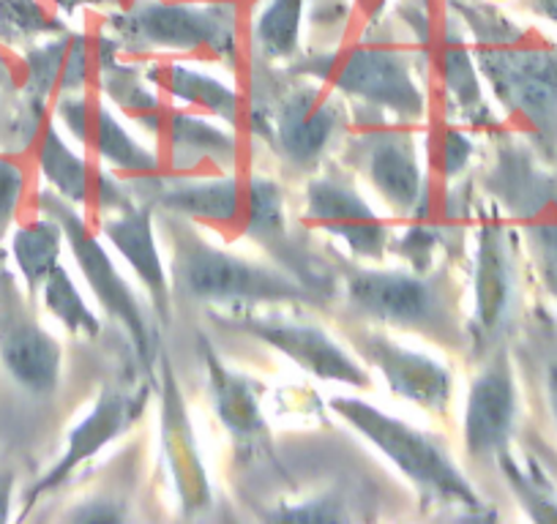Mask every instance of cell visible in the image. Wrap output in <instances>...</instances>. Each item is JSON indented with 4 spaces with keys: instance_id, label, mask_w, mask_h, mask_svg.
Returning <instances> with one entry per match:
<instances>
[{
    "instance_id": "obj_1",
    "label": "cell",
    "mask_w": 557,
    "mask_h": 524,
    "mask_svg": "<svg viewBox=\"0 0 557 524\" xmlns=\"http://www.w3.org/2000/svg\"><path fill=\"white\" fill-rule=\"evenodd\" d=\"M162 229L168 238V271L173 292L197 303L213 307H244V303L320 301L312 287L293 279L285 271L268 269L260 262L211 246L189 219L162 213Z\"/></svg>"
},
{
    "instance_id": "obj_2",
    "label": "cell",
    "mask_w": 557,
    "mask_h": 524,
    "mask_svg": "<svg viewBox=\"0 0 557 524\" xmlns=\"http://www.w3.org/2000/svg\"><path fill=\"white\" fill-rule=\"evenodd\" d=\"M345 301L352 317L426 336L441 347H462L457 292L448 269L396 271L345 265Z\"/></svg>"
},
{
    "instance_id": "obj_3",
    "label": "cell",
    "mask_w": 557,
    "mask_h": 524,
    "mask_svg": "<svg viewBox=\"0 0 557 524\" xmlns=\"http://www.w3.org/2000/svg\"><path fill=\"white\" fill-rule=\"evenodd\" d=\"M454 9L468 20L479 41L475 61L500 104L522 115L541 135H557L555 47L524 45L519 30L486 7H465L462 0H454Z\"/></svg>"
},
{
    "instance_id": "obj_4",
    "label": "cell",
    "mask_w": 557,
    "mask_h": 524,
    "mask_svg": "<svg viewBox=\"0 0 557 524\" xmlns=\"http://www.w3.org/2000/svg\"><path fill=\"white\" fill-rule=\"evenodd\" d=\"M117 50L202 52L233 58L238 52V3L233 0H132L107 17Z\"/></svg>"
},
{
    "instance_id": "obj_5",
    "label": "cell",
    "mask_w": 557,
    "mask_h": 524,
    "mask_svg": "<svg viewBox=\"0 0 557 524\" xmlns=\"http://www.w3.org/2000/svg\"><path fill=\"white\" fill-rule=\"evenodd\" d=\"M331 408L336 415L347 421L352 429L361 432L374 448H380L385 459L412 481L421 495L430 500L443 502V506H465L479 508L481 500L473 486L468 484L459 467L454 464L446 442L441 437L421 432L394 415L383 413L374 404L363 402L356 397H334Z\"/></svg>"
},
{
    "instance_id": "obj_6",
    "label": "cell",
    "mask_w": 557,
    "mask_h": 524,
    "mask_svg": "<svg viewBox=\"0 0 557 524\" xmlns=\"http://www.w3.org/2000/svg\"><path fill=\"white\" fill-rule=\"evenodd\" d=\"M412 61L396 47L352 45L347 50L318 55L296 74L331 85L339 96L352 99L350 110H369L388 123H416L426 117V93L412 79Z\"/></svg>"
},
{
    "instance_id": "obj_7",
    "label": "cell",
    "mask_w": 557,
    "mask_h": 524,
    "mask_svg": "<svg viewBox=\"0 0 557 524\" xmlns=\"http://www.w3.org/2000/svg\"><path fill=\"white\" fill-rule=\"evenodd\" d=\"M260 115L257 135L271 142L273 153L287 170L307 173L318 167L331 142L347 126L350 107L339 96L325 93L323 83L301 74V83L271 96Z\"/></svg>"
},
{
    "instance_id": "obj_8",
    "label": "cell",
    "mask_w": 557,
    "mask_h": 524,
    "mask_svg": "<svg viewBox=\"0 0 557 524\" xmlns=\"http://www.w3.org/2000/svg\"><path fill=\"white\" fill-rule=\"evenodd\" d=\"M34 208L61 224L63 240H66L69 251H72L74 262H77L79 274H83L85 285L94 292L99 307L128 330L139 355H151L153 336L151 328H148L146 307L139 303V298L134 296L126 276L121 274V269L115 265L112 254L104 249L101 235L85 222L83 213L77 211V205H72V202H66L63 197H58L52 189H41L39 195L34 197Z\"/></svg>"
},
{
    "instance_id": "obj_9",
    "label": "cell",
    "mask_w": 557,
    "mask_h": 524,
    "mask_svg": "<svg viewBox=\"0 0 557 524\" xmlns=\"http://www.w3.org/2000/svg\"><path fill=\"white\" fill-rule=\"evenodd\" d=\"M342 162L367 180L394 216L407 219L430 200V180L416 137L407 128L388 123L361 128L342 142Z\"/></svg>"
},
{
    "instance_id": "obj_10",
    "label": "cell",
    "mask_w": 557,
    "mask_h": 524,
    "mask_svg": "<svg viewBox=\"0 0 557 524\" xmlns=\"http://www.w3.org/2000/svg\"><path fill=\"white\" fill-rule=\"evenodd\" d=\"M63 350L55 336L39 323L34 296L0 254V366L34 397H50L61 383Z\"/></svg>"
},
{
    "instance_id": "obj_11",
    "label": "cell",
    "mask_w": 557,
    "mask_h": 524,
    "mask_svg": "<svg viewBox=\"0 0 557 524\" xmlns=\"http://www.w3.org/2000/svg\"><path fill=\"white\" fill-rule=\"evenodd\" d=\"M304 219L320 233L347 246L363 262H380L391 251L394 229L361 195L352 175L320 173L304 191Z\"/></svg>"
},
{
    "instance_id": "obj_12",
    "label": "cell",
    "mask_w": 557,
    "mask_h": 524,
    "mask_svg": "<svg viewBox=\"0 0 557 524\" xmlns=\"http://www.w3.org/2000/svg\"><path fill=\"white\" fill-rule=\"evenodd\" d=\"M126 180L134 197L153 205V211L240 233L246 211V180L238 173H157Z\"/></svg>"
},
{
    "instance_id": "obj_13",
    "label": "cell",
    "mask_w": 557,
    "mask_h": 524,
    "mask_svg": "<svg viewBox=\"0 0 557 524\" xmlns=\"http://www.w3.org/2000/svg\"><path fill=\"white\" fill-rule=\"evenodd\" d=\"M345 336L352 350L367 361V366L383 374L394 397L426 413H448L454 402V377L437 358L407 350L391 336L374 330L372 325H347Z\"/></svg>"
},
{
    "instance_id": "obj_14",
    "label": "cell",
    "mask_w": 557,
    "mask_h": 524,
    "mask_svg": "<svg viewBox=\"0 0 557 524\" xmlns=\"http://www.w3.org/2000/svg\"><path fill=\"white\" fill-rule=\"evenodd\" d=\"M222 325L273 347L276 352L290 358L296 366H301L304 372L314 374L320 379L352 385V388H369L372 385L367 366L318 325L296 323V320L285 317H251V314L227 317L222 320Z\"/></svg>"
},
{
    "instance_id": "obj_15",
    "label": "cell",
    "mask_w": 557,
    "mask_h": 524,
    "mask_svg": "<svg viewBox=\"0 0 557 524\" xmlns=\"http://www.w3.org/2000/svg\"><path fill=\"white\" fill-rule=\"evenodd\" d=\"M153 205L143 200H128L115 211L99 213L96 233L107 238V244L121 254L128 271L146 287L153 303V312L170 323V301H173V285H170L168 260L159 249L157 229H153Z\"/></svg>"
},
{
    "instance_id": "obj_16",
    "label": "cell",
    "mask_w": 557,
    "mask_h": 524,
    "mask_svg": "<svg viewBox=\"0 0 557 524\" xmlns=\"http://www.w3.org/2000/svg\"><path fill=\"white\" fill-rule=\"evenodd\" d=\"M148 394L146 390H107L101 394L99 402L90 408V413L69 432V442L63 457L30 486V491L25 495V508L36 506V500L50 491H55L58 486L66 484V478L72 473H77L85 462L96 457L101 448L110 446L112 440H117V435H126L132 429L134 421L143 415L146 408Z\"/></svg>"
},
{
    "instance_id": "obj_17",
    "label": "cell",
    "mask_w": 557,
    "mask_h": 524,
    "mask_svg": "<svg viewBox=\"0 0 557 524\" xmlns=\"http://www.w3.org/2000/svg\"><path fill=\"white\" fill-rule=\"evenodd\" d=\"M517 424V383L508 358L495 355L473 379L465 408V448L468 457L495 459L506 453V442Z\"/></svg>"
},
{
    "instance_id": "obj_18",
    "label": "cell",
    "mask_w": 557,
    "mask_h": 524,
    "mask_svg": "<svg viewBox=\"0 0 557 524\" xmlns=\"http://www.w3.org/2000/svg\"><path fill=\"white\" fill-rule=\"evenodd\" d=\"M162 446L170 478H173L175 495H178L184 511H206L213 500L211 481H208L195 426L189 421L186 399L181 394L178 377H175L170 361L162 363Z\"/></svg>"
},
{
    "instance_id": "obj_19",
    "label": "cell",
    "mask_w": 557,
    "mask_h": 524,
    "mask_svg": "<svg viewBox=\"0 0 557 524\" xmlns=\"http://www.w3.org/2000/svg\"><path fill=\"white\" fill-rule=\"evenodd\" d=\"M162 137L168 142L164 167L170 173H200L206 167L230 173L240 159V142L233 128H224L219 117L184 107L168 110Z\"/></svg>"
},
{
    "instance_id": "obj_20",
    "label": "cell",
    "mask_w": 557,
    "mask_h": 524,
    "mask_svg": "<svg viewBox=\"0 0 557 524\" xmlns=\"http://www.w3.org/2000/svg\"><path fill=\"white\" fill-rule=\"evenodd\" d=\"M94 52L83 34H52L45 41L30 45L23 55L20 93L34 96L50 104L61 93H79L88 88Z\"/></svg>"
},
{
    "instance_id": "obj_21",
    "label": "cell",
    "mask_w": 557,
    "mask_h": 524,
    "mask_svg": "<svg viewBox=\"0 0 557 524\" xmlns=\"http://www.w3.org/2000/svg\"><path fill=\"white\" fill-rule=\"evenodd\" d=\"M99 85L107 104L126 115L143 135H164L168 110L157 96V83L148 77V68L117 61V45L112 39L99 47Z\"/></svg>"
},
{
    "instance_id": "obj_22",
    "label": "cell",
    "mask_w": 557,
    "mask_h": 524,
    "mask_svg": "<svg viewBox=\"0 0 557 524\" xmlns=\"http://www.w3.org/2000/svg\"><path fill=\"white\" fill-rule=\"evenodd\" d=\"M148 77L175 101V107L219 117V121L230 123V126H238L244 121L246 110L238 90L233 85L222 83L219 77H213L206 68L173 61L162 63V66H151L148 68Z\"/></svg>"
},
{
    "instance_id": "obj_23",
    "label": "cell",
    "mask_w": 557,
    "mask_h": 524,
    "mask_svg": "<svg viewBox=\"0 0 557 524\" xmlns=\"http://www.w3.org/2000/svg\"><path fill=\"white\" fill-rule=\"evenodd\" d=\"M83 148L99 159L101 167L112 170L121 178H143L164 170L162 157L153 148L143 146L104 99L94 104V117Z\"/></svg>"
},
{
    "instance_id": "obj_24",
    "label": "cell",
    "mask_w": 557,
    "mask_h": 524,
    "mask_svg": "<svg viewBox=\"0 0 557 524\" xmlns=\"http://www.w3.org/2000/svg\"><path fill=\"white\" fill-rule=\"evenodd\" d=\"M34 153L36 170H39L47 189H52L58 197H63V200L77 208L90 205L99 170L90 164L88 153L77 151L69 142V137L63 135L55 117H47L39 140L34 146Z\"/></svg>"
},
{
    "instance_id": "obj_25",
    "label": "cell",
    "mask_w": 557,
    "mask_h": 524,
    "mask_svg": "<svg viewBox=\"0 0 557 524\" xmlns=\"http://www.w3.org/2000/svg\"><path fill=\"white\" fill-rule=\"evenodd\" d=\"M475 317L481 330H497L511 298V260L497 222H481L475 235Z\"/></svg>"
},
{
    "instance_id": "obj_26",
    "label": "cell",
    "mask_w": 557,
    "mask_h": 524,
    "mask_svg": "<svg viewBox=\"0 0 557 524\" xmlns=\"http://www.w3.org/2000/svg\"><path fill=\"white\" fill-rule=\"evenodd\" d=\"M63 244L66 240L61 224L41 211H36L34 219H17V224L9 229V254L20 282L34 298H39L47 276L61 265Z\"/></svg>"
},
{
    "instance_id": "obj_27",
    "label": "cell",
    "mask_w": 557,
    "mask_h": 524,
    "mask_svg": "<svg viewBox=\"0 0 557 524\" xmlns=\"http://www.w3.org/2000/svg\"><path fill=\"white\" fill-rule=\"evenodd\" d=\"M208 358V377H211V397L216 404V415L224 429L240 442H257L265 432V419H262L260 394L257 385L244 374L224 366L216 355L206 347Z\"/></svg>"
},
{
    "instance_id": "obj_28",
    "label": "cell",
    "mask_w": 557,
    "mask_h": 524,
    "mask_svg": "<svg viewBox=\"0 0 557 524\" xmlns=\"http://www.w3.org/2000/svg\"><path fill=\"white\" fill-rule=\"evenodd\" d=\"M437 72L446 88L448 101L457 107V115L468 123H481L486 117L484 93H481L479 68H475L473 52L465 45L459 28H448L441 36V52H437Z\"/></svg>"
},
{
    "instance_id": "obj_29",
    "label": "cell",
    "mask_w": 557,
    "mask_h": 524,
    "mask_svg": "<svg viewBox=\"0 0 557 524\" xmlns=\"http://www.w3.org/2000/svg\"><path fill=\"white\" fill-rule=\"evenodd\" d=\"M307 0H265L255 17L251 41L265 61H285L301 47V23Z\"/></svg>"
},
{
    "instance_id": "obj_30",
    "label": "cell",
    "mask_w": 557,
    "mask_h": 524,
    "mask_svg": "<svg viewBox=\"0 0 557 524\" xmlns=\"http://www.w3.org/2000/svg\"><path fill=\"white\" fill-rule=\"evenodd\" d=\"M39 298L45 312L52 314L69 334L85 336V339H94V336L101 334L99 314L88 307L83 290H79L77 282H74V276L69 274L63 262L47 276V282L39 290Z\"/></svg>"
},
{
    "instance_id": "obj_31",
    "label": "cell",
    "mask_w": 557,
    "mask_h": 524,
    "mask_svg": "<svg viewBox=\"0 0 557 524\" xmlns=\"http://www.w3.org/2000/svg\"><path fill=\"white\" fill-rule=\"evenodd\" d=\"M285 229L287 213L282 186L265 175H251L246 180V211L240 235L260 246H271L285 238Z\"/></svg>"
},
{
    "instance_id": "obj_32",
    "label": "cell",
    "mask_w": 557,
    "mask_h": 524,
    "mask_svg": "<svg viewBox=\"0 0 557 524\" xmlns=\"http://www.w3.org/2000/svg\"><path fill=\"white\" fill-rule=\"evenodd\" d=\"M61 30V20L52 17L41 0H0V41L45 39Z\"/></svg>"
},
{
    "instance_id": "obj_33",
    "label": "cell",
    "mask_w": 557,
    "mask_h": 524,
    "mask_svg": "<svg viewBox=\"0 0 557 524\" xmlns=\"http://www.w3.org/2000/svg\"><path fill=\"white\" fill-rule=\"evenodd\" d=\"M28 195V170L23 157L0 151V238L17 224Z\"/></svg>"
},
{
    "instance_id": "obj_34",
    "label": "cell",
    "mask_w": 557,
    "mask_h": 524,
    "mask_svg": "<svg viewBox=\"0 0 557 524\" xmlns=\"http://www.w3.org/2000/svg\"><path fill=\"white\" fill-rule=\"evenodd\" d=\"M473 153H475L473 140L465 135L462 128H457L448 123V126H443L441 132H437L435 140H432L430 162H432V167L437 170V175H441V178L451 180V178H457V175L465 173V167L470 164Z\"/></svg>"
},
{
    "instance_id": "obj_35",
    "label": "cell",
    "mask_w": 557,
    "mask_h": 524,
    "mask_svg": "<svg viewBox=\"0 0 557 524\" xmlns=\"http://www.w3.org/2000/svg\"><path fill=\"white\" fill-rule=\"evenodd\" d=\"M17 72H14L12 63H9L7 58H3V52H0V140H3V128H7L9 115H12L14 104H17Z\"/></svg>"
},
{
    "instance_id": "obj_36",
    "label": "cell",
    "mask_w": 557,
    "mask_h": 524,
    "mask_svg": "<svg viewBox=\"0 0 557 524\" xmlns=\"http://www.w3.org/2000/svg\"><path fill=\"white\" fill-rule=\"evenodd\" d=\"M14 491H17V475L12 470H0V524L14 516Z\"/></svg>"
},
{
    "instance_id": "obj_37",
    "label": "cell",
    "mask_w": 557,
    "mask_h": 524,
    "mask_svg": "<svg viewBox=\"0 0 557 524\" xmlns=\"http://www.w3.org/2000/svg\"><path fill=\"white\" fill-rule=\"evenodd\" d=\"M522 7L528 9L533 17L557 25V0H522Z\"/></svg>"
},
{
    "instance_id": "obj_38",
    "label": "cell",
    "mask_w": 557,
    "mask_h": 524,
    "mask_svg": "<svg viewBox=\"0 0 557 524\" xmlns=\"http://www.w3.org/2000/svg\"><path fill=\"white\" fill-rule=\"evenodd\" d=\"M356 7L369 25H377L385 9H388V0H356Z\"/></svg>"
},
{
    "instance_id": "obj_39",
    "label": "cell",
    "mask_w": 557,
    "mask_h": 524,
    "mask_svg": "<svg viewBox=\"0 0 557 524\" xmlns=\"http://www.w3.org/2000/svg\"><path fill=\"white\" fill-rule=\"evenodd\" d=\"M50 3L58 9V12L66 14V17H74V14H77L79 9L101 7V3H107V0H50Z\"/></svg>"
},
{
    "instance_id": "obj_40",
    "label": "cell",
    "mask_w": 557,
    "mask_h": 524,
    "mask_svg": "<svg viewBox=\"0 0 557 524\" xmlns=\"http://www.w3.org/2000/svg\"><path fill=\"white\" fill-rule=\"evenodd\" d=\"M546 402H549L552 421L557 426V361L549 363V369H546Z\"/></svg>"
}]
</instances>
